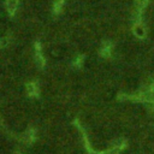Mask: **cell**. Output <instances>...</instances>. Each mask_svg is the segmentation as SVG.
Wrapping results in <instances>:
<instances>
[{"label": "cell", "instance_id": "1", "mask_svg": "<svg viewBox=\"0 0 154 154\" xmlns=\"http://www.w3.org/2000/svg\"><path fill=\"white\" fill-rule=\"evenodd\" d=\"M16 6H17V0H7V7H8L10 13H13L14 12Z\"/></svg>", "mask_w": 154, "mask_h": 154}]
</instances>
